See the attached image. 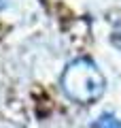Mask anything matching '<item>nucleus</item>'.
Wrapping results in <instances>:
<instances>
[{"mask_svg": "<svg viewBox=\"0 0 121 128\" xmlns=\"http://www.w3.org/2000/svg\"><path fill=\"white\" fill-rule=\"evenodd\" d=\"M60 88L66 94V98H70L72 102L91 105L104 94L106 79L94 60L76 58L64 68L62 77H60Z\"/></svg>", "mask_w": 121, "mask_h": 128, "instance_id": "1", "label": "nucleus"}, {"mask_svg": "<svg viewBox=\"0 0 121 128\" xmlns=\"http://www.w3.org/2000/svg\"><path fill=\"white\" fill-rule=\"evenodd\" d=\"M91 128H121V120L115 118L113 113H102L91 124Z\"/></svg>", "mask_w": 121, "mask_h": 128, "instance_id": "2", "label": "nucleus"}]
</instances>
